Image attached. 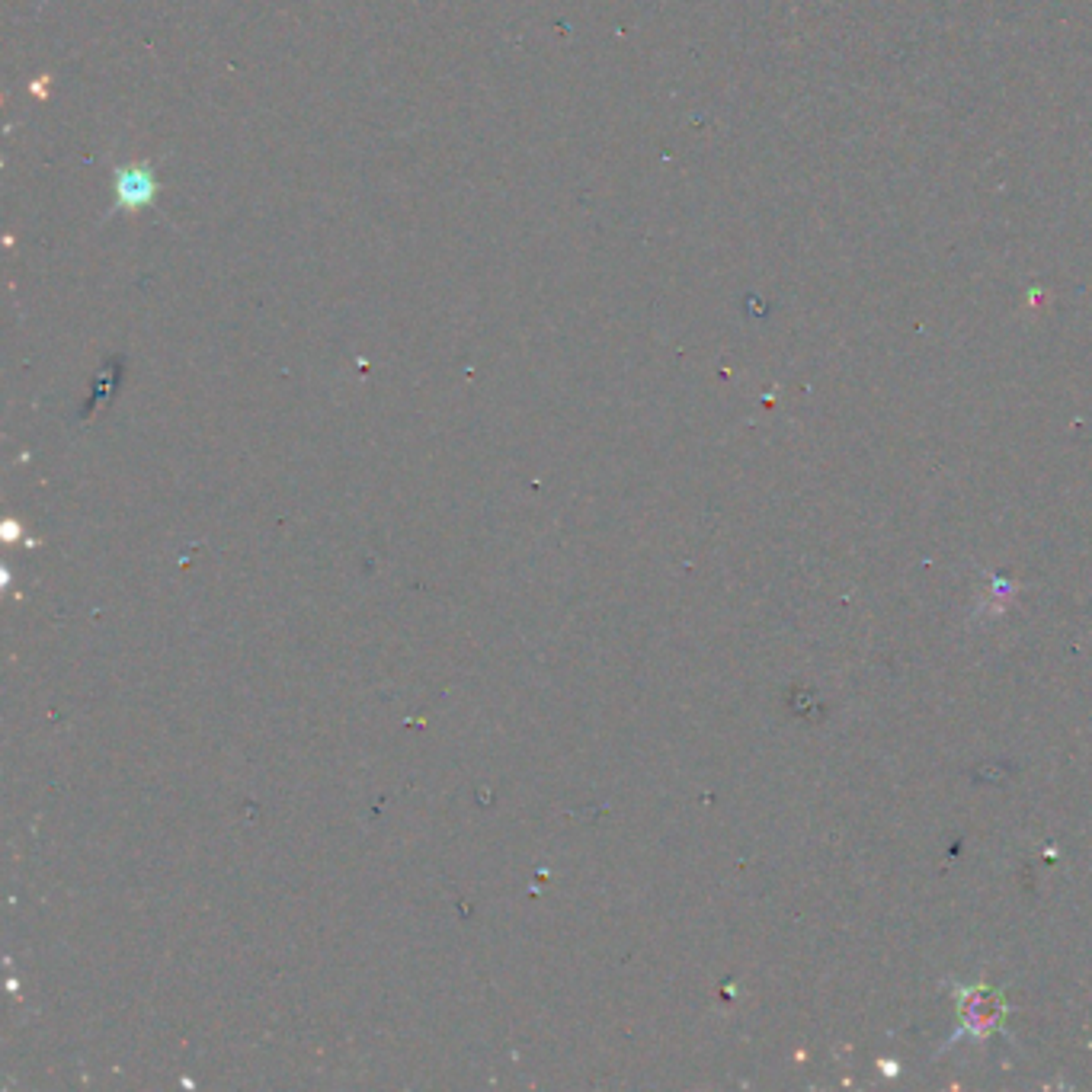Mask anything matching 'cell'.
Instances as JSON below:
<instances>
[{
  "label": "cell",
  "mask_w": 1092,
  "mask_h": 1092,
  "mask_svg": "<svg viewBox=\"0 0 1092 1092\" xmlns=\"http://www.w3.org/2000/svg\"><path fill=\"white\" fill-rule=\"evenodd\" d=\"M116 189H119V206L138 208L154 196V180L147 177L145 170H122Z\"/></svg>",
  "instance_id": "1"
}]
</instances>
